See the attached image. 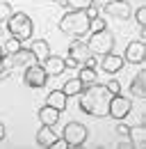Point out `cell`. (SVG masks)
Masks as SVG:
<instances>
[{"mask_svg": "<svg viewBox=\"0 0 146 149\" xmlns=\"http://www.w3.org/2000/svg\"><path fill=\"white\" fill-rule=\"evenodd\" d=\"M82 87H85V85H82V80L75 76V78H69V80L62 85V92L66 94V96H78V94L82 92Z\"/></svg>", "mask_w": 146, "mask_h": 149, "instance_id": "obj_20", "label": "cell"}, {"mask_svg": "<svg viewBox=\"0 0 146 149\" xmlns=\"http://www.w3.org/2000/svg\"><path fill=\"white\" fill-rule=\"evenodd\" d=\"M2 62H5V67L9 69V74H12V71H14V74L21 71V74H23L28 67L36 64V57L30 48H23V46H21L16 53H5V55H2Z\"/></svg>", "mask_w": 146, "mask_h": 149, "instance_id": "obj_4", "label": "cell"}, {"mask_svg": "<svg viewBox=\"0 0 146 149\" xmlns=\"http://www.w3.org/2000/svg\"><path fill=\"white\" fill-rule=\"evenodd\" d=\"M21 46H23V41H21V39H16V37H9L7 41H5V44H2V51H5V53H16V51L21 48Z\"/></svg>", "mask_w": 146, "mask_h": 149, "instance_id": "obj_22", "label": "cell"}, {"mask_svg": "<svg viewBox=\"0 0 146 149\" xmlns=\"http://www.w3.org/2000/svg\"><path fill=\"white\" fill-rule=\"evenodd\" d=\"M123 64H126L123 55H114V53H107V55H103V60H101V69L105 74H119L123 69Z\"/></svg>", "mask_w": 146, "mask_h": 149, "instance_id": "obj_13", "label": "cell"}, {"mask_svg": "<svg viewBox=\"0 0 146 149\" xmlns=\"http://www.w3.org/2000/svg\"><path fill=\"white\" fill-rule=\"evenodd\" d=\"M50 147H53V149H66V147H69V142H66L64 138H57V140H55Z\"/></svg>", "mask_w": 146, "mask_h": 149, "instance_id": "obj_29", "label": "cell"}, {"mask_svg": "<svg viewBox=\"0 0 146 149\" xmlns=\"http://www.w3.org/2000/svg\"><path fill=\"white\" fill-rule=\"evenodd\" d=\"M2 55H5V51H2V44H0V57H2Z\"/></svg>", "mask_w": 146, "mask_h": 149, "instance_id": "obj_33", "label": "cell"}, {"mask_svg": "<svg viewBox=\"0 0 146 149\" xmlns=\"http://www.w3.org/2000/svg\"><path fill=\"white\" fill-rule=\"evenodd\" d=\"M5 135H7V129H5V124H2V122H0V142H2V140H5Z\"/></svg>", "mask_w": 146, "mask_h": 149, "instance_id": "obj_31", "label": "cell"}, {"mask_svg": "<svg viewBox=\"0 0 146 149\" xmlns=\"http://www.w3.org/2000/svg\"><path fill=\"white\" fill-rule=\"evenodd\" d=\"M89 55H91V51H89V46H87L85 39H73L71 44H69V57H71L78 67H82Z\"/></svg>", "mask_w": 146, "mask_h": 149, "instance_id": "obj_11", "label": "cell"}, {"mask_svg": "<svg viewBox=\"0 0 146 149\" xmlns=\"http://www.w3.org/2000/svg\"><path fill=\"white\" fill-rule=\"evenodd\" d=\"M105 28H107V21L103 19L101 14L89 21V32H98V30H105Z\"/></svg>", "mask_w": 146, "mask_h": 149, "instance_id": "obj_23", "label": "cell"}, {"mask_svg": "<svg viewBox=\"0 0 146 149\" xmlns=\"http://www.w3.org/2000/svg\"><path fill=\"white\" fill-rule=\"evenodd\" d=\"M30 51L34 53V57H36V62L41 64L46 57L50 55V44L46 41V39H34L32 37V44H30Z\"/></svg>", "mask_w": 146, "mask_h": 149, "instance_id": "obj_17", "label": "cell"}, {"mask_svg": "<svg viewBox=\"0 0 146 149\" xmlns=\"http://www.w3.org/2000/svg\"><path fill=\"white\" fill-rule=\"evenodd\" d=\"M126 138L130 140V145H132V147L142 149V147L146 145V129H144V124L130 126V129H128V135H126Z\"/></svg>", "mask_w": 146, "mask_h": 149, "instance_id": "obj_16", "label": "cell"}, {"mask_svg": "<svg viewBox=\"0 0 146 149\" xmlns=\"http://www.w3.org/2000/svg\"><path fill=\"white\" fill-rule=\"evenodd\" d=\"M123 60L130 62V64H144V60H146V44H144V39L130 41V44L126 46Z\"/></svg>", "mask_w": 146, "mask_h": 149, "instance_id": "obj_10", "label": "cell"}, {"mask_svg": "<svg viewBox=\"0 0 146 149\" xmlns=\"http://www.w3.org/2000/svg\"><path fill=\"white\" fill-rule=\"evenodd\" d=\"M5 78H9V69L5 67V62H2V57H0V80H5Z\"/></svg>", "mask_w": 146, "mask_h": 149, "instance_id": "obj_30", "label": "cell"}, {"mask_svg": "<svg viewBox=\"0 0 146 149\" xmlns=\"http://www.w3.org/2000/svg\"><path fill=\"white\" fill-rule=\"evenodd\" d=\"M80 96V110L89 117H107V106H110V96L105 85L101 83H91V85H85L82 92L78 94Z\"/></svg>", "mask_w": 146, "mask_h": 149, "instance_id": "obj_1", "label": "cell"}, {"mask_svg": "<svg viewBox=\"0 0 146 149\" xmlns=\"http://www.w3.org/2000/svg\"><path fill=\"white\" fill-rule=\"evenodd\" d=\"M91 2H94V5H98V7H103V5H105V2H110V0H91Z\"/></svg>", "mask_w": 146, "mask_h": 149, "instance_id": "obj_32", "label": "cell"}, {"mask_svg": "<svg viewBox=\"0 0 146 149\" xmlns=\"http://www.w3.org/2000/svg\"><path fill=\"white\" fill-rule=\"evenodd\" d=\"M132 112V101L123 96V94H112L110 96V106H107V115L112 119H126L128 115Z\"/></svg>", "mask_w": 146, "mask_h": 149, "instance_id": "obj_7", "label": "cell"}, {"mask_svg": "<svg viewBox=\"0 0 146 149\" xmlns=\"http://www.w3.org/2000/svg\"><path fill=\"white\" fill-rule=\"evenodd\" d=\"M116 122H119V124L114 126V131H116L121 138H126V135H128V129H130V126H128V124H123V119H116Z\"/></svg>", "mask_w": 146, "mask_h": 149, "instance_id": "obj_28", "label": "cell"}, {"mask_svg": "<svg viewBox=\"0 0 146 149\" xmlns=\"http://www.w3.org/2000/svg\"><path fill=\"white\" fill-rule=\"evenodd\" d=\"M5 23H7L9 35L21 39V41H28V39L34 37V21L30 19L25 12H12V16Z\"/></svg>", "mask_w": 146, "mask_h": 149, "instance_id": "obj_3", "label": "cell"}, {"mask_svg": "<svg viewBox=\"0 0 146 149\" xmlns=\"http://www.w3.org/2000/svg\"><path fill=\"white\" fill-rule=\"evenodd\" d=\"M91 0H69V9H85Z\"/></svg>", "mask_w": 146, "mask_h": 149, "instance_id": "obj_26", "label": "cell"}, {"mask_svg": "<svg viewBox=\"0 0 146 149\" xmlns=\"http://www.w3.org/2000/svg\"><path fill=\"white\" fill-rule=\"evenodd\" d=\"M0 35H2V28H0Z\"/></svg>", "mask_w": 146, "mask_h": 149, "instance_id": "obj_34", "label": "cell"}, {"mask_svg": "<svg viewBox=\"0 0 146 149\" xmlns=\"http://www.w3.org/2000/svg\"><path fill=\"white\" fill-rule=\"evenodd\" d=\"M59 115H62V112L55 110L53 106H48V103H43V106L36 110V117H39V122H41V124H46V126H55V124L59 122Z\"/></svg>", "mask_w": 146, "mask_h": 149, "instance_id": "obj_14", "label": "cell"}, {"mask_svg": "<svg viewBox=\"0 0 146 149\" xmlns=\"http://www.w3.org/2000/svg\"><path fill=\"white\" fill-rule=\"evenodd\" d=\"M23 83H25L28 87H32V90H41V87H46V83H48V74H46L43 67L36 62V64L28 67V69L23 71Z\"/></svg>", "mask_w": 146, "mask_h": 149, "instance_id": "obj_8", "label": "cell"}, {"mask_svg": "<svg viewBox=\"0 0 146 149\" xmlns=\"http://www.w3.org/2000/svg\"><path fill=\"white\" fill-rule=\"evenodd\" d=\"M46 103L53 106L55 110L64 112L66 110V103H69V96L62 92V90H53V92H48V96H46Z\"/></svg>", "mask_w": 146, "mask_h": 149, "instance_id": "obj_18", "label": "cell"}, {"mask_svg": "<svg viewBox=\"0 0 146 149\" xmlns=\"http://www.w3.org/2000/svg\"><path fill=\"white\" fill-rule=\"evenodd\" d=\"M87 46H89V51L94 55H107V53L114 51V35L107 28L98 30V32H91L89 39H87Z\"/></svg>", "mask_w": 146, "mask_h": 149, "instance_id": "obj_5", "label": "cell"}, {"mask_svg": "<svg viewBox=\"0 0 146 149\" xmlns=\"http://www.w3.org/2000/svg\"><path fill=\"white\" fill-rule=\"evenodd\" d=\"M41 67H43V71L48 74V78L53 76V78H57V76H62L64 71H66V64H64V57H59V55H50L46 57L43 62H41Z\"/></svg>", "mask_w": 146, "mask_h": 149, "instance_id": "obj_12", "label": "cell"}, {"mask_svg": "<svg viewBox=\"0 0 146 149\" xmlns=\"http://www.w3.org/2000/svg\"><path fill=\"white\" fill-rule=\"evenodd\" d=\"M12 12H14V9H12L9 0H0V25H2L5 21L9 19V16H12Z\"/></svg>", "mask_w": 146, "mask_h": 149, "instance_id": "obj_24", "label": "cell"}, {"mask_svg": "<svg viewBox=\"0 0 146 149\" xmlns=\"http://www.w3.org/2000/svg\"><path fill=\"white\" fill-rule=\"evenodd\" d=\"M62 138L69 142V147H82L89 138V129L82 122H69L62 131Z\"/></svg>", "mask_w": 146, "mask_h": 149, "instance_id": "obj_6", "label": "cell"}, {"mask_svg": "<svg viewBox=\"0 0 146 149\" xmlns=\"http://www.w3.org/2000/svg\"><path fill=\"white\" fill-rule=\"evenodd\" d=\"M132 19L137 21L139 28H144V25H146V7H144V5L137 7V9H132Z\"/></svg>", "mask_w": 146, "mask_h": 149, "instance_id": "obj_25", "label": "cell"}, {"mask_svg": "<svg viewBox=\"0 0 146 149\" xmlns=\"http://www.w3.org/2000/svg\"><path fill=\"white\" fill-rule=\"evenodd\" d=\"M78 78L82 80V85H91V83H96L98 74H96V69H94V67L82 64V67H80V74H78Z\"/></svg>", "mask_w": 146, "mask_h": 149, "instance_id": "obj_21", "label": "cell"}, {"mask_svg": "<svg viewBox=\"0 0 146 149\" xmlns=\"http://www.w3.org/2000/svg\"><path fill=\"white\" fill-rule=\"evenodd\" d=\"M101 9H103L107 16L119 19V21H126V19L132 16V7H130V2H128V0H110V2H105Z\"/></svg>", "mask_w": 146, "mask_h": 149, "instance_id": "obj_9", "label": "cell"}, {"mask_svg": "<svg viewBox=\"0 0 146 149\" xmlns=\"http://www.w3.org/2000/svg\"><path fill=\"white\" fill-rule=\"evenodd\" d=\"M89 21L91 19L85 9H69L59 19V30L73 39H82L85 35H89Z\"/></svg>", "mask_w": 146, "mask_h": 149, "instance_id": "obj_2", "label": "cell"}, {"mask_svg": "<svg viewBox=\"0 0 146 149\" xmlns=\"http://www.w3.org/2000/svg\"><path fill=\"white\" fill-rule=\"evenodd\" d=\"M34 140H36V145H39V147H50L55 140H57V133H55L53 126H46V124H41V129L36 131Z\"/></svg>", "mask_w": 146, "mask_h": 149, "instance_id": "obj_15", "label": "cell"}, {"mask_svg": "<svg viewBox=\"0 0 146 149\" xmlns=\"http://www.w3.org/2000/svg\"><path fill=\"white\" fill-rule=\"evenodd\" d=\"M105 87H107L110 94H119V92H121V83H119V80H107Z\"/></svg>", "mask_w": 146, "mask_h": 149, "instance_id": "obj_27", "label": "cell"}, {"mask_svg": "<svg viewBox=\"0 0 146 149\" xmlns=\"http://www.w3.org/2000/svg\"><path fill=\"white\" fill-rule=\"evenodd\" d=\"M130 94L135 99H144L146 96V74L144 71H137L132 83H130Z\"/></svg>", "mask_w": 146, "mask_h": 149, "instance_id": "obj_19", "label": "cell"}]
</instances>
